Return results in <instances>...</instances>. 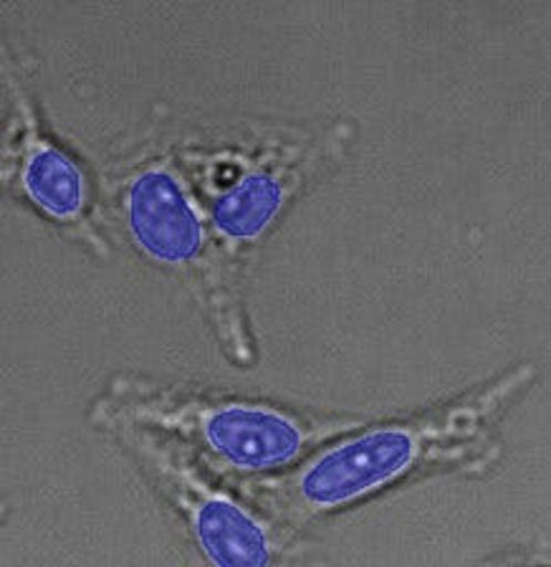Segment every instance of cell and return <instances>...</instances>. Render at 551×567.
<instances>
[{
  "instance_id": "6da1fadb",
  "label": "cell",
  "mask_w": 551,
  "mask_h": 567,
  "mask_svg": "<svg viewBox=\"0 0 551 567\" xmlns=\"http://www.w3.org/2000/svg\"><path fill=\"white\" fill-rule=\"evenodd\" d=\"M534 378L527 365L501 378L466 401L407 423L375 425L357 436L316 451L293 474L261 482L248 494L273 512L283 525L297 527L350 507L372 492L385 489L397 478L440 464L474 458L481 446L484 423L503 411L521 388Z\"/></svg>"
},
{
  "instance_id": "7a4b0ae2",
  "label": "cell",
  "mask_w": 551,
  "mask_h": 567,
  "mask_svg": "<svg viewBox=\"0 0 551 567\" xmlns=\"http://www.w3.org/2000/svg\"><path fill=\"white\" fill-rule=\"evenodd\" d=\"M112 413L96 421L157 429L190 441L220 472H273L304 456L309 446L352 423L301 419L279 408L238 401L173 395L165 390L127 383L114 385Z\"/></svg>"
},
{
  "instance_id": "3957f363",
  "label": "cell",
  "mask_w": 551,
  "mask_h": 567,
  "mask_svg": "<svg viewBox=\"0 0 551 567\" xmlns=\"http://www.w3.org/2000/svg\"><path fill=\"white\" fill-rule=\"evenodd\" d=\"M122 436L137 449L145 464L157 474L163 489L188 517L198 537L200 549L210 563L223 567H259L276 557V539L266 525L236 504L228 494L216 492L188 458L167 449L163 441L149 436L145 429L129 423H117Z\"/></svg>"
},
{
  "instance_id": "277c9868",
  "label": "cell",
  "mask_w": 551,
  "mask_h": 567,
  "mask_svg": "<svg viewBox=\"0 0 551 567\" xmlns=\"http://www.w3.org/2000/svg\"><path fill=\"white\" fill-rule=\"evenodd\" d=\"M124 210L132 238L149 259L218 287L210 277L206 228L170 163L149 165L132 177Z\"/></svg>"
},
{
  "instance_id": "5b68a950",
  "label": "cell",
  "mask_w": 551,
  "mask_h": 567,
  "mask_svg": "<svg viewBox=\"0 0 551 567\" xmlns=\"http://www.w3.org/2000/svg\"><path fill=\"white\" fill-rule=\"evenodd\" d=\"M326 157L329 150L316 147L299 157L273 159V163L261 165L259 171L241 177L223 198H218L212 208V226H216V236L223 241L226 251L236 254L238 248L261 238L271 220L279 216L283 203L289 200V195L297 190V185L306 181Z\"/></svg>"
},
{
  "instance_id": "8992f818",
  "label": "cell",
  "mask_w": 551,
  "mask_h": 567,
  "mask_svg": "<svg viewBox=\"0 0 551 567\" xmlns=\"http://www.w3.org/2000/svg\"><path fill=\"white\" fill-rule=\"evenodd\" d=\"M18 110L23 124L21 150V188L46 216L56 218L61 226H69L86 236L92 246L102 248V241L92 234L86 218V181L79 165L66 153L41 135L39 124L29 110V100L18 94Z\"/></svg>"
}]
</instances>
